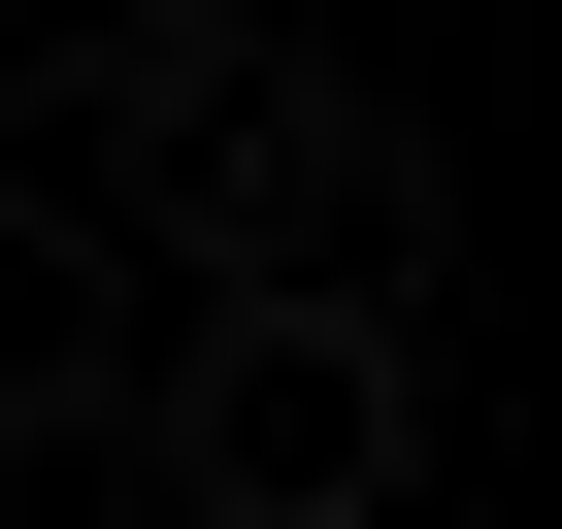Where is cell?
<instances>
[{"instance_id": "obj_1", "label": "cell", "mask_w": 562, "mask_h": 529, "mask_svg": "<svg viewBox=\"0 0 562 529\" xmlns=\"http://www.w3.org/2000/svg\"><path fill=\"white\" fill-rule=\"evenodd\" d=\"M397 463H430L397 331H331V299H199V364H166V496H199V529H397Z\"/></svg>"}]
</instances>
